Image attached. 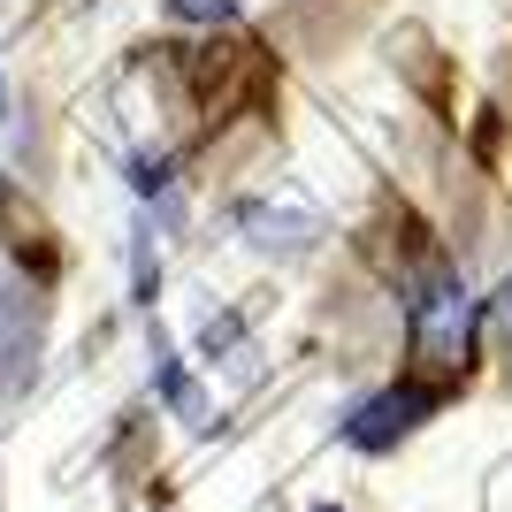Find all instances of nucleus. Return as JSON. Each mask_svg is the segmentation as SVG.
<instances>
[{
    "mask_svg": "<svg viewBox=\"0 0 512 512\" xmlns=\"http://www.w3.org/2000/svg\"><path fill=\"white\" fill-rule=\"evenodd\" d=\"M436 406H444V383H390V390H375V398L352 406L344 444H352V451H390V444H406Z\"/></svg>",
    "mask_w": 512,
    "mask_h": 512,
    "instance_id": "f03ea898",
    "label": "nucleus"
},
{
    "mask_svg": "<svg viewBox=\"0 0 512 512\" xmlns=\"http://www.w3.org/2000/svg\"><path fill=\"white\" fill-rule=\"evenodd\" d=\"M482 321H490V337L512 352V276L497 283V299H482Z\"/></svg>",
    "mask_w": 512,
    "mask_h": 512,
    "instance_id": "423d86ee",
    "label": "nucleus"
},
{
    "mask_svg": "<svg viewBox=\"0 0 512 512\" xmlns=\"http://www.w3.org/2000/svg\"><path fill=\"white\" fill-rule=\"evenodd\" d=\"M39 344H46V299L23 276H0V390H8V398L31 390Z\"/></svg>",
    "mask_w": 512,
    "mask_h": 512,
    "instance_id": "7ed1b4c3",
    "label": "nucleus"
},
{
    "mask_svg": "<svg viewBox=\"0 0 512 512\" xmlns=\"http://www.w3.org/2000/svg\"><path fill=\"white\" fill-rule=\"evenodd\" d=\"M314 512H344V505H314Z\"/></svg>",
    "mask_w": 512,
    "mask_h": 512,
    "instance_id": "0eeeda50",
    "label": "nucleus"
},
{
    "mask_svg": "<svg viewBox=\"0 0 512 512\" xmlns=\"http://www.w3.org/2000/svg\"><path fill=\"white\" fill-rule=\"evenodd\" d=\"M406 337L413 360L436 367V375H459L474 360V337H482V299L467 291V276L451 260H421L406 283Z\"/></svg>",
    "mask_w": 512,
    "mask_h": 512,
    "instance_id": "f257e3e1",
    "label": "nucleus"
},
{
    "mask_svg": "<svg viewBox=\"0 0 512 512\" xmlns=\"http://www.w3.org/2000/svg\"><path fill=\"white\" fill-rule=\"evenodd\" d=\"M237 230H245V245H253V253H283V260H299V253H314L321 222H314L306 207H291V199H253V207L237 214Z\"/></svg>",
    "mask_w": 512,
    "mask_h": 512,
    "instance_id": "20e7f679",
    "label": "nucleus"
},
{
    "mask_svg": "<svg viewBox=\"0 0 512 512\" xmlns=\"http://www.w3.org/2000/svg\"><path fill=\"white\" fill-rule=\"evenodd\" d=\"M161 8H169L176 23H207V31H214V23H230L245 0H161Z\"/></svg>",
    "mask_w": 512,
    "mask_h": 512,
    "instance_id": "39448f33",
    "label": "nucleus"
}]
</instances>
